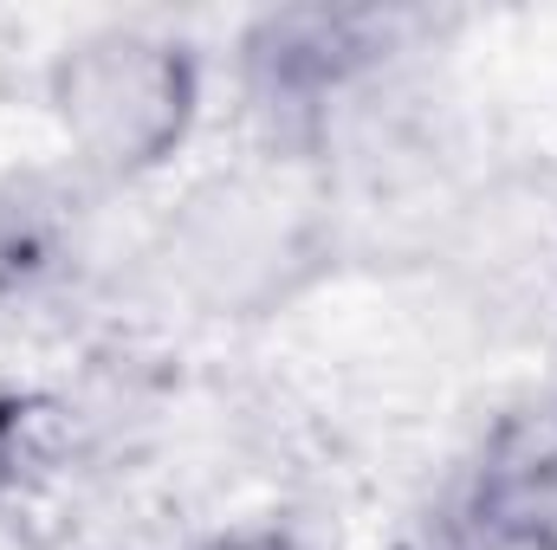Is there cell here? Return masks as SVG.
<instances>
[{
	"label": "cell",
	"mask_w": 557,
	"mask_h": 550,
	"mask_svg": "<svg viewBox=\"0 0 557 550\" xmlns=\"http://www.w3.org/2000/svg\"><path fill=\"white\" fill-rule=\"evenodd\" d=\"M473 550H557V396L499 421L467 499Z\"/></svg>",
	"instance_id": "2"
},
{
	"label": "cell",
	"mask_w": 557,
	"mask_h": 550,
	"mask_svg": "<svg viewBox=\"0 0 557 550\" xmlns=\"http://www.w3.org/2000/svg\"><path fill=\"white\" fill-rule=\"evenodd\" d=\"M59 117L104 168H156L195 117V65L149 33H91L59 59Z\"/></svg>",
	"instance_id": "1"
},
{
	"label": "cell",
	"mask_w": 557,
	"mask_h": 550,
	"mask_svg": "<svg viewBox=\"0 0 557 550\" xmlns=\"http://www.w3.org/2000/svg\"><path fill=\"white\" fill-rule=\"evenodd\" d=\"M383 52V26L370 13H324V7H298L273 13L247 33V72L253 91L285 111H318L331 91H344L357 72H370Z\"/></svg>",
	"instance_id": "3"
},
{
	"label": "cell",
	"mask_w": 557,
	"mask_h": 550,
	"mask_svg": "<svg viewBox=\"0 0 557 550\" xmlns=\"http://www.w3.org/2000/svg\"><path fill=\"white\" fill-rule=\"evenodd\" d=\"M214 550H305V545L285 538V532H234V538H221Z\"/></svg>",
	"instance_id": "4"
}]
</instances>
